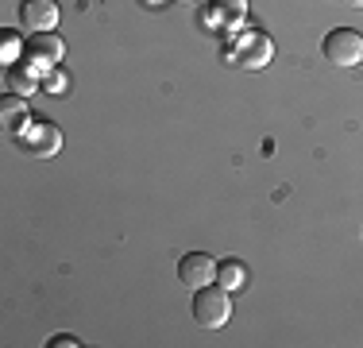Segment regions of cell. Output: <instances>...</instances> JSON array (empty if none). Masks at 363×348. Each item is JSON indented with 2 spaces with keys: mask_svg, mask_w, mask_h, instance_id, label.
Returning a JSON list of instances; mask_svg holds the SVG:
<instances>
[{
  "mask_svg": "<svg viewBox=\"0 0 363 348\" xmlns=\"http://www.w3.org/2000/svg\"><path fill=\"white\" fill-rule=\"evenodd\" d=\"M247 278H252V271H247V263H240V259H224V263H217V283H220L228 294L244 290Z\"/></svg>",
  "mask_w": 363,
  "mask_h": 348,
  "instance_id": "cell-9",
  "label": "cell"
},
{
  "mask_svg": "<svg viewBox=\"0 0 363 348\" xmlns=\"http://www.w3.org/2000/svg\"><path fill=\"white\" fill-rule=\"evenodd\" d=\"M47 344H50V348H55V344H58V348H74V344H77V337H70V333H58V337H50Z\"/></svg>",
  "mask_w": 363,
  "mask_h": 348,
  "instance_id": "cell-13",
  "label": "cell"
},
{
  "mask_svg": "<svg viewBox=\"0 0 363 348\" xmlns=\"http://www.w3.org/2000/svg\"><path fill=\"white\" fill-rule=\"evenodd\" d=\"M58 0H20V20L31 35L35 31H55L58 28Z\"/></svg>",
  "mask_w": 363,
  "mask_h": 348,
  "instance_id": "cell-7",
  "label": "cell"
},
{
  "mask_svg": "<svg viewBox=\"0 0 363 348\" xmlns=\"http://www.w3.org/2000/svg\"><path fill=\"white\" fill-rule=\"evenodd\" d=\"M16 55H23V47H20V39H16V31H8V28H4V43H0V58H4L8 66H16Z\"/></svg>",
  "mask_w": 363,
  "mask_h": 348,
  "instance_id": "cell-12",
  "label": "cell"
},
{
  "mask_svg": "<svg viewBox=\"0 0 363 348\" xmlns=\"http://www.w3.org/2000/svg\"><path fill=\"white\" fill-rule=\"evenodd\" d=\"M143 4H147V0H143ZM151 4H159V0H151Z\"/></svg>",
  "mask_w": 363,
  "mask_h": 348,
  "instance_id": "cell-16",
  "label": "cell"
},
{
  "mask_svg": "<svg viewBox=\"0 0 363 348\" xmlns=\"http://www.w3.org/2000/svg\"><path fill=\"white\" fill-rule=\"evenodd\" d=\"M4 85H8V93H16V97H31V93L39 89V74L28 62H23V66H8Z\"/></svg>",
  "mask_w": 363,
  "mask_h": 348,
  "instance_id": "cell-8",
  "label": "cell"
},
{
  "mask_svg": "<svg viewBox=\"0 0 363 348\" xmlns=\"http://www.w3.org/2000/svg\"><path fill=\"white\" fill-rule=\"evenodd\" d=\"M66 85V74H55V70H50L47 74V89H62Z\"/></svg>",
  "mask_w": 363,
  "mask_h": 348,
  "instance_id": "cell-14",
  "label": "cell"
},
{
  "mask_svg": "<svg viewBox=\"0 0 363 348\" xmlns=\"http://www.w3.org/2000/svg\"><path fill=\"white\" fill-rule=\"evenodd\" d=\"M321 55H325L333 66H344V70H348V66H359V62H363V35L352 31V28L328 31L325 43H321Z\"/></svg>",
  "mask_w": 363,
  "mask_h": 348,
  "instance_id": "cell-4",
  "label": "cell"
},
{
  "mask_svg": "<svg viewBox=\"0 0 363 348\" xmlns=\"http://www.w3.org/2000/svg\"><path fill=\"white\" fill-rule=\"evenodd\" d=\"M20 139V147L28 155H35V159H55L58 151H62V132H58L55 124H47V120H23V128L16 132Z\"/></svg>",
  "mask_w": 363,
  "mask_h": 348,
  "instance_id": "cell-2",
  "label": "cell"
},
{
  "mask_svg": "<svg viewBox=\"0 0 363 348\" xmlns=\"http://www.w3.org/2000/svg\"><path fill=\"white\" fill-rule=\"evenodd\" d=\"M178 283L189 290H201V286L217 283V259L209 251H186L178 259Z\"/></svg>",
  "mask_w": 363,
  "mask_h": 348,
  "instance_id": "cell-5",
  "label": "cell"
},
{
  "mask_svg": "<svg viewBox=\"0 0 363 348\" xmlns=\"http://www.w3.org/2000/svg\"><path fill=\"white\" fill-rule=\"evenodd\" d=\"M232 317V298L220 283H209L194 294V321L201 329H220Z\"/></svg>",
  "mask_w": 363,
  "mask_h": 348,
  "instance_id": "cell-1",
  "label": "cell"
},
{
  "mask_svg": "<svg viewBox=\"0 0 363 348\" xmlns=\"http://www.w3.org/2000/svg\"><path fill=\"white\" fill-rule=\"evenodd\" d=\"M23 101L28 97H16V93H8L4 97V104H0V116H4V124H23Z\"/></svg>",
  "mask_w": 363,
  "mask_h": 348,
  "instance_id": "cell-11",
  "label": "cell"
},
{
  "mask_svg": "<svg viewBox=\"0 0 363 348\" xmlns=\"http://www.w3.org/2000/svg\"><path fill=\"white\" fill-rule=\"evenodd\" d=\"M271 58H274V43H271V35H267V31L252 28V31H244L236 39V62L244 70H263Z\"/></svg>",
  "mask_w": 363,
  "mask_h": 348,
  "instance_id": "cell-6",
  "label": "cell"
},
{
  "mask_svg": "<svg viewBox=\"0 0 363 348\" xmlns=\"http://www.w3.org/2000/svg\"><path fill=\"white\" fill-rule=\"evenodd\" d=\"M247 12V0H217V12L213 20H228V23H240Z\"/></svg>",
  "mask_w": 363,
  "mask_h": 348,
  "instance_id": "cell-10",
  "label": "cell"
},
{
  "mask_svg": "<svg viewBox=\"0 0 363 348\" xmlns=\"http://www.w3.org/2000/svg\"><path fill=\"white\" fill-rule=\"evenodd\" d=\"M23 58H28V66L35 70V74H50V70H58V62L66 58V43L58 39L55 31H35L23 43Z\"/></svg>",
  "mask_w": 363,
  "mask_h": 348,
  "instance_id": "cell-3",
  "label": "cell"
},
{
  "mask_svg": "<svg viewBox=\"0 0 363 348\" xmlns=\"http://www.w3.org/2000/svg\"><path fill=\"white\" fill-rule=\"evenodd\" d=\"M348 4H352V8H363V0H348Z\"/></svg>",
  "mask_w": 363,
  "mask_h": 348,
  "instance_id": "cell-15",
  "label": "cell"
}]
</instances>
